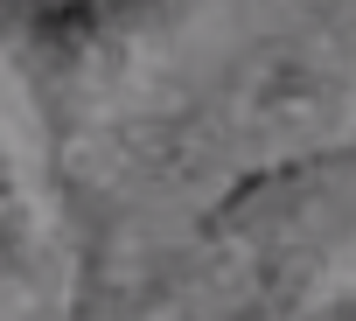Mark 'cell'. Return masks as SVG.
<instances>
[{
  "label": "cell",
  "instance_id": "cell-2",
  "mask_svg": "<svg viewBox=\"0 0 356 321\" xmlns=\"http://www.w3.org/2000/svg\"><path fill=\"white\" fill-rule=\"evenodd\" d=\"M335 154H356V126H349V140H342V147H335Z\"/></svg>",
  "mask_w": 356,
  "mask_h": 321
},
{
  "label": "cell",
  "instance_id": "cell-1",
  "mask_svg": "<svg viewBox=\"0 0 356 321\" xmlns=\"http://www.w3.org/2000/svg\"><path fill=\"white\" fill-rule=\"evenodd\" d=\"M335 321H356V286H349V300L335 307Z\"/></svg>",
  "mask_w": 356,
  "mask_h": 321
}]
</instances>
